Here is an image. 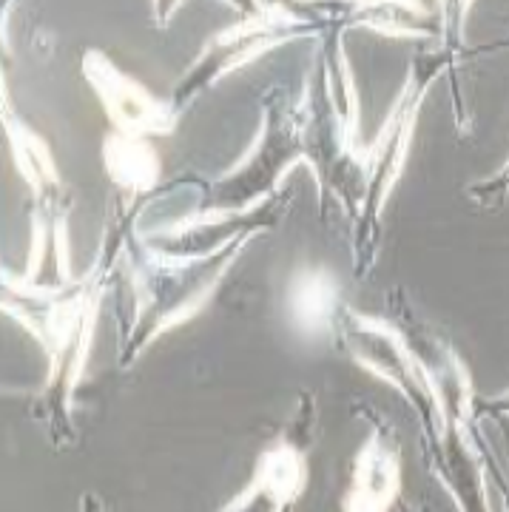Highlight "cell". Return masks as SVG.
<instances>
[{
    "label": "cell",
    "instance_id": "obj_8",
    "mask_svg": "<svg viewBox=\"0 0 509 512\" xmlns=\"http://www.w3.org/2000/svg\"><path fill=\"white\" fill-rule=\"evenodd\" d=\"M401 487L399 441L390 430H376L356 453L345 495V512H390Z\"/></svg>",
    "mask_w": 509,
    "mask_h": 512
},
{
    "label": "cell",
    "instance_id": "obj_7",
    "mask_svg": "<svg viewBox=\"0 0 509 512\" xmlns=\"http://www.w3.org/2000/svg\"><path fill=\"white\" fill-rule=\"evenodd\" d=\"M83 74L120 134L148 140L154 134H171L177 126V109L151 97L146 86L120 72L106 55L86 52Z\"/></svg>",
    "mask_w": 509,
    "mask_h": 512
},
{
    "label": "cell",
    "instance_id": "obj_13",
    "mask_svg": "<svg viewBox=\"0 0 509 512\" xmlns=\"http://www.w3.org/2000/svg\"><path fill=\"white\" fill-rule=\"evenodd\" d=\"M80 512H103V504H100V498H97V495H91V493L83 495Z\"/></svg>",
    "mask_w": 509,
    "mask_h": 512
},
{
    "label": "cell",
    "instance_id": "obj_4",
    "mask_svg": "<svg viewBox=\"0 0 509 512\" xmlns=\"http://www.w3.org/2000/svg\"><path fill=\"white\" fill-rule=\"evenodd\" d=\"M436 72V66L430 72H419V63L413 66V72L407 77L399 100L387 114L382 131L376 134L373 146L362 148L356 163L350 165L342 202L359 217L356 220L359 222V237H356L359 239L356 242L359 262H362V256L370 254V242H376V225H379V217H382L393 185L399 183L401 168L407 163L413 128H416L424 94L430 89V80L436 77Z\"/></svg>",
    "mask_w": 509,
    "mask_h": 512
},
{
    "label": "cell",
    "instance_id": "obj_1",
    "mask_svg": "<svg viewBox=\"0 0 509 512\" xmlns=\"http://www.w3.org/2000/svg\"><path fill=\"white\" fill-rule=\"evenodd\" d=\"M111 256L106 254L89 274L72 282L35 285L6 276V313L18 316L32 330L37 342L49 356V382L43 404L49 421L60 430H72V399L83 367L89 362L94 319L100 311V299L111 271Z\"/></svg>",
    "mask_w": 509,
    "mask_h": 512
},
{
    "label": "cell",
    "instance_id": "obj_11",
    "mask_svg": "<svg viewBox=\"0 0 509 512\" xmlns=\"http://www.w3.org/2000/svg\"><path fill=\"white\" fill-rule=\"evenodd\" d=\"M103 163L114 183L131 197H140L151 191L157 180H160V157L151 148L146 137H131V134H120L114 131L103 143Z\"/></svg>",
    "mask_w": 509,
    "mask_h": 512
},
{
    "label": "cell",
    "instance_id": "obj_3",
    "mask_svg": "<svg viewBox=\"0 0 509 512\" xmlns=\"http://www.w3.org/2000/svg\"><path fill=\"white\" fill-rule=\"evenodd\" d=\"M308 160L305 109L288 106L279 89L265 94L262 128L254 146L231 171L211 183L202 211H248L279 194L293 165Z\"/></svg>",
    "mask_w": 509,
    "mask_h": 512
},
{
    "label": "cell",
    "instance_id": "obj_6",
    "mask_svg": "<svg viewBox=\"0 0 509 512\" xmlns=\"http://www.w3.org/2000/svg\"><path fill=\"white\" fill-rule=\"evenodd\" d=\"M316 433V407L305 396L291 424L259 453L254 478L222 512H293L308 487V453Z\"/></svg>",
    "mask_w": 509,
    "mask_h": 512
},
{
    "label": "cell",
    "instance_id": "obj_9",
    "mask_svg": "<svg viewBox=\"0 0 509 512\" xmlns=\"http://www.w3.org/2000/svg\"><path fill=\"white\" fill-rule=\"evenodd\" d=\"M285 311L291 325L302 336H328L336 333L339 311V291L325 268L302 265L288 282L285 291Z\"/></svg>",
    "mask_w": 509,
    "mask_h": 512
},
{
    "label": "cell",
    "instance_id": "obj_2",
    "mask_svg": "<svg viewBox=\"0 0 509 512\" xmlns=\"http://www.w3.org/2000/svg\"><path fill=\"white\" fill-rule=\"evenodd\" d=\"M248 239H237L211 256H165L148 248L146 259L134 265V322L120 348V365H134L143 350L151 348L163 333L194 319L214 299L225 274L237 262Z\"/></svg>",
    "mask_w": 509,
    "mask_h": 512
},
{
    "label": "cell",
    "instance_id": "obj_10",
    "mask_svg": "<svg viewBox=\"0 0 509 512\" xmlns=\"http://www.w3.org/2000/svg\"><path fill=\"white\" fill-rule=\"evenodd\" d=\"M3 123H6V134H9L20 174L35 191L37 208H60V177H57V165L46 140L37 137L32 128L23 126L15 114H3Z\"/></svg>",
    "mask_w": 509,
    "mask_h": 512
},
{
    "label": "cell",
    "instance_id": "obj_5",
    "mask_svg": "<svg viewBox=\"0 0 509 512\" xmlns=\"http://www.w3.org/2000/svg\"><path fill=\"white\" fill-rule=\"evenodd\" d=\"M310 26L313 23L305 15H296L288 6H276V3L251 6V15H242L234 26L222 29L219 35H211L197 63L182 74L177 92L171 97V106L180 111L185 103H191L197 94L214 86L225 74L271 52L273 46L302 35Z\"/></svg>",
    "mask_w": 509,
    "mask_h": 512
},
{
    "label": "cell",
    "instance_id": "obj_12",
    "mask_svg": "<svg viewBox=\"0 0 509 512\" xmlns=\"http://www.w3.org/2000/svg\"><path fill=\"white\" fill-rule=\"evenodd\" d=\"M470 194H473V200L481 205V208H498L501 202H507L509 197V160L495 174H492L490 180H481V183H475L470 188Z\"/></svg>",
    "mask_w": 509,
    "mask_h": 512
}]
</instances>
